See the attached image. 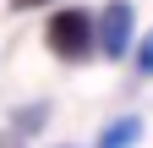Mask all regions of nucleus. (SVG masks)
<instances>
[{
  "label": "nucleus",
  "mask_w": 153,
  "mask_h": 148,
  "mask_svg": "<svg viewBox=\"0 0 153 148\" xmlns=\"http://www.w3.org/2000/svg\"><path fill=\"white\" fill-rule=\"evenodd\" d=\"M44 44L60 55V61H88L93 49H99V33H93V16L88 11H76V6H66V11H55L49 16V28H44Z\"/></svg>",
  "instance_id": "f257e3e1"
},
{
  "label": "nucleus",
  "mask_w": 153,
  "mask_h": 148,
  "mask_svg": "<svg viewBox=\"0 0 153 148\" xmlns=\"http://www.w3.org/2000/svg\"><path fill=\"white\" fill-rule=\"evenodd\" d=\"M131 28H137V11H131V0H109V6H104V16H93L99 49L109 55V61L131 55Z\"/></svg>",
  "instance_id": "f03ea898"
},
{
  "label": "nucleus",
  "mask_w": 153,
  "mask_h": 148,
  "mask_svg": "<svg viewBox=\"0 0 153 148\" xmlns=\"http://www.w3.org/2000/svg\"><path fill=\"white\" fill-rule=\"evenodd\" d=\"M137 137H142V121L137 115H120V121H109L104 132H99V148H131Z\"/></svg>",
  "instance_id": "7ed1b4c3"
},
{
  "label": "nucleus",
  "mask_w": 153,
  "mask_h": 148,
  "mask_svg": "<svg viewBox=\"0 0 153 148\" xmlns=\"http://www.w3.org/2000/svg\"><path fill=\"white\" fill-rule=\"evenodd\" d=\"M137 66H142V71H148V77H153V28H148V39L137 44Z\"/></svg>",
  "instance_id": "20e7f679"
},
{
  "label": "nucleus",
  "mask_w": 153,
  "mask_h": 148,
  "mask_svg": "<svg viewBox=\"0 0 153 148\" xmlns=\"http://www.w3.org/2000/svg\"><path fill=\"white\" fill-rule=\"evenodd\" d=\"M11 6H16V11H27V6H44V0H11Z\"/></svg>",
  "instance_id": "39448f33"
}]
</instances>
